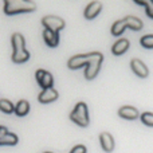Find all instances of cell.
Instances as JSON below:
<instances>
[{
  "label": "cell",
  "mask_w": 153,
  "mask_h": 153,
  "mask_svg": "<svg viewBox=\"0 0 153 153\" xmlns=\"http://www.w3.org/2000/svg\"><path fill=\"white\" fill-rule=\"evenodd\" d=\"M0 110L5 114H11L15 111V106L10 100H0Z\"/></svg>",
  "instance_id": "ac0fdd59"
},
{
  "label": "cell",
  "mask_w": 153,
  "mask_h": 153,
  "mask_svg": "<svg viewBox=\"0 0 153 153\" xmlns=\"http://www.w3.org/2000/svg\"><path fill=\"white\" fill-rule=\"evenodd\" d=\"M35 10H36V4L31 0H5L4 1V12L7 15L32 12Z\"/></svg>",
  "instance_id": "7a4b0ae2"
},
{
  "label": "cell",
  "mask_w": 153,
  "mask_h": 153,
  "mask_svg": "<svg viewBox=\"0 0 153 153\" xmlns=\"http://www.w3.org/2000/svg\"><path fill=\"white\" fill-rule=\"evenodd\" d=\"M101 10H102V4H101L100 1H91L86 8H85L83 15L86 19L91 20V19H94L95 16H98V13L101 12Z\"/></svg>",
  "instance_id": "30bf717a"
},
{
  "label": "cell",
  "mask_w": 153,
  "mask_h": 153,
  "mask_svg": "<svg viewBox=\"0 0 153 153\" xmlns=\"http://www.w3.org/2000/svg\"><path fill=\"white\" fill-rule=\"evenodd\" d=\"M86 152H87V149L85 145H75L70 153H86ZM46 153H50V152H46Z\"/></svg>",
  "instance_id": "603a6c76"
},
{
  "label": "cell",
  "mask_w": 153,
  "mask_h": 153,
  "mask_svg": "<svg viewBox=\"0 0 153 153\" xmlns=\"http://www.w3.org/2000/svg\"><path fill=\"white\" fill-rule=\"evenodd\" d=\"M42 24L46 30H50V31L54 32H59L61 30L65 28L66 23L62 18H58V16H53V15H48L42 18Z\"/></svg>",
  "instance_id": "277c9868"
},
{
  "label": "cell",
  "mask_w": 153,
  "mask_h": 153,
  "mask_svg": "<svg viewBox=\"0 0 153 153\" xmlns=\"http://www.w3.org/2000/svg\"><path fill=\"white\" fill-rule=\"evenodd\" d=\"M35 78H36V82L39 83V86L45 89H50L54 85V76L51 75L50 71H46V70H36V74H35Z\"/></svg>",
  "instance_id": "5b68a950"
},
{
  "label": "cell",
  "mask_w": 153,
  "mask_h": 153,
  "mask_svg": "<svg viewBox=\"0 0 153 153\" xmlns=\"http://www.w3.org/2000/svg\"><path fill=\"white\" fill-rule=\"evenodd\" d=\"M56 100H58V91H56L54 87L42 90V93L38 95V101H39L40 103H51Z\"/></svg>",
  "instance_id": "ba28073f"
},
{
  "label": "cell",
  "mask_w": 153,
  "mask_h": 153,
  "mask_svg": "<svg viewBox=\"0 0 153 153\" xmlns=\"http://www.w3.org/2000/svg\"><path fill=\"white\" fill-rule=\"evenodd\" d=\"M30 111V103L26 100H20L18 103L15 105V114L19 117H24L27 116Z\"/></svg>",
  "instance_id": "2e32d148"
},
{
  "label": "cell",
  "mask_w": 153,
  "mask_h": 153,
  "mask_svg": "<svg viewBox=\"0 0 153 153\" xmlns=\"http://www.w3.org/2000/svg\"><path fill=\"white\" fill-rule=\"evenodd\" d=\"M103 61V55L101 53H90V54H79L74 55L67 61V66L71 70L81 69V67L86 66V71H85V78L87 81H91L98 75L101 69V65Z\"/></svg>",
  "instance_id": "6da1fadb"
},
{
  "label": "cell",
  "mask_w": 153,
  "mask_h": 153,
  "mask_svg": "<svg viewBox=\"0 0 153 153\" xmlns=\"http://www.w3.org/2000/svg\"><path fill=\"white\" fill-rule=\"evenodd\" d=\"M140 43L145 48H153V35H145L140 39Z\"/></svg>",
  "instance_id": "44dd1931"
},
{
  "label": "cell",
  "mask_w": 153,
  "mask_h": 153,
  "mask_svg": "<svg viewBox=\"0 0 153 153\" xmlns=\"http://www.w3.org/2000/svg\"><path fill=\"white\" fill-rule=\"evenodd\" d=\"M126 28L128 27H126V23H125L124 19L117 20V22H114V24L111 26V35H114V36H120Z\"/></svg>",
  "instance_id": "e0dca14e"
},
{
  "label": "cell",
  "mask_w": 153,
  "mask_h": 153,
  "mask_svg": "<svg viewBox=\"0 0 153 153\" xmlns=\"http://www.w3.org/2000/svg\"><path fill=\"white\" fill-rule=\"evenodd\" d=\"M145 12L151 19H153V1H145Z\"/></svg>",
  "instance_id": "7402d4cb"
},
{
  "label": "cell",
  "mask_w": 153,
  "mask_h": 153,
  "mask_svg": "<svg viewBox=\"0 0 153 153\" xmlns=\"http://www.w3.org/2000/svg\"><path fill=\"white\" fill-rule=\"evenodd\" d=\"M100 143H101V146L105 152H111L114 149V140L111 137L110 133L108 132H102L100 134Z\"/></svg>",
  "instance_id": "8fae6325"
},
{
  "label": "cell",
  "mask_w": 153,
  "mask_h": 153,
  "mask_svg": "<svg viewBox=\"0 0 153 153\" xmlns=\"http://www.w3.org/2000/svg\"><path fill=\"white\" fill-rule=\"evenodd\" d=\"M118 116L125 120H136L140 117V113L136 108L133 106H122L118 110Z\"/></svg>",
  "instance_id": "7c38bea8"
},
{
  "label": "cell",
  "mask_w": 153,
  "mask_h": 153,
  "mask_svg": "<svg viewBox=\"0 0 153 153\" xmlns=\"http://www.w3.org/2000/svg\"><path fill=\"white\" fill-rule=\"evenodd\" d=\"M12 62H15V63H24V62H27L30 59V53L28 51H24V53L22 54H18V55H13L12 54Z\"/></svg>",
  "instance_id": "d6986e66"
},
{
  "label": "cell",
  "mask_w": 153,
  "mask_h": 153,
  "mask_svg": "<svg viewBox=\"0 0 153 153\" xmlns=\"http://www.w3.org/2000/svg\"><path fill=\"white\" fill-rule=\"evenodd\" d=\"M70 120L74 124L79 125L82 128L89 126V111H87V105L85 102H78L75 105V108L73 109V111L70 113Z\"/></svg>",
  "instance_id": "3957f363"
},
{
  "label": "cell",
  "mask_w": 153,
  "mask_h": 153,
  "mask_svg": "<svg viewBox=\"0 0 153 153\" xmlns=\"http://www.w3.org/2000/svg\"><path fill=\"white\" fill-rule=\"evenodd\" d=\"M140 118H141V121H143L144 125L153 128V113H151V111H145V113L140 114Z\"/></svg>",
  "instance_id": "ffe728a7"
},
{
  "label": "cell",
  "mask_w": 153,
  "mask_h": 153,
  "mask_svg": "<svg viewBox=\"0 0 153 153\" xmlns=\"http://www.w3.org/2000/svg\"><path fill=\"white\" fill-rule=\"evenodd\" d=\"M129 48V40L128 39H118L111 47V53L114 55H122L124 53H126Z\"/></svg>",
  "instance_id": "5bb4252c"
},
{
  "label": "cell",
  "mask_w": 153,
  "mask_h": 153,
  "mask_svg": "<svg viewBox=\"0 0 153 153\" xmlns=\"http://www.w3.org/2000/svg\"><path fill=\"white\" fill-rule=\"evenodd\" d=\"M43 39H45L46 45L48 47H56L59 45V32H54V31L45 28V31H43Z\"/></svg>",
  "instance_id": "4fadbf2b"
},
{
  "label": "cell",
  "mask_w": 153,
  "mask_h": 153,
  "mask_svg": "<svg viewBox=\"0 0 153 153\" xmlns=\"http://www.w3.org/2000/svg\"><path fill=\"white\" fill-rule=\"evenodd\" d=\"M130 67H132V70L134 71L136 75H138L140 78H146L149 74L148 71V67L144 65L143 61H140V59H132L130 61Z\"/></svg>",
  "instance_id": "9c48e42d"
},
{
  "label": "cell",
  "mask_w": 153,
  "mask_h": 153,
  "mask_svg": "<svg viewBox=\"0 0 153 153\" xmlns=\"http://www.w3.org/2000/svg\"><path fill=\"white\" fill-rule=\"evenodd\" d=\"M18 136L15 133H11L7 130V128L0 125V145H16L18 144Z\"/></svg>",
  "instance_id": "8992f818"
},
{
  "label": "cell",
  "mask_w": 153,
  "mask_h": 153,
  "mask_svg": "<svg viewBox=\"0 0 153 153\" xmlns=\"http://www.w3.org/2000/svg\"><path fill=\"white\" fill-rule=\"evenodd\" d=\"M124 20H125V23H126L128 28L134 30V31H140V30L144 27L143 22H141L138 18H136V16H126V18H124Z\"/></svg>",
  "instance_id": "9a60e30c"
},
{
  "label": "cell",
  "mask_w": 153,
  "mask_h": 153,
  "mask_svg": "<svg viewBox=\"0 0 153 153\" xmlns=\"http://www.w3.org/2000/svg\"><path fill=\"white\" fill-rule=\"evenodd\" d=\"M11 43H12V48H13V55H18V54L24 53L26 50V40H24L23 35L15 32L11 38Z\"/></svg>",
  "instance_id": "52a82bcc"
}]
</instances>
